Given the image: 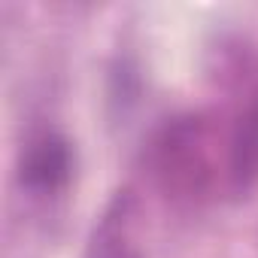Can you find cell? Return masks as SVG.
<instances>
[{
	"instance_id": "6da1fadb",
	"label": "cell",
	"mask_w": 258,
	"mask_h": 258,
	"mask_svg": "<svg viewBox=\"0 0 258 258\" xmlns=\"http://www.w3.org/2000/svg\"><path fill=\"white\" fill-rule=\"evenodd\" d=\"M70 170H73L70 143L52 131L31 140L22 155V185L37 195H55L58 188H64Z\"/></svg>"
},
{
	"instance_id": "3957f363",
	"label": "cell",
	"mask_w": 258,
	"mask_h": 258,
	"mask_svg": "<svg viewBox=\"0 0 258 258\" xmlns=\"http://www.w3.org/2000/svg\"><path fill=\"white\" fill-rule=\"evenodd\" d=\"M228 173L240 191L258 182V100L246 106V112L234 127L231 149H228Z\"/></svg>"
},
{
	"instance_id": "7a4b0ae2",
	"label": "cell",
	"mask_w": 258,
	"mask_h": 258,
	"mask_svg": "<svg viewBox=\"0 0 258 258\" xmlns=\"http://www.w3.org/2000/svg\"><path fill=\"white\" fill-rule=\"evenodd\" d=\"M201 170V121L182 118L173 127H167L158 143V173L173 188H195V176Z\"/></svg>"
}]
</instances>
